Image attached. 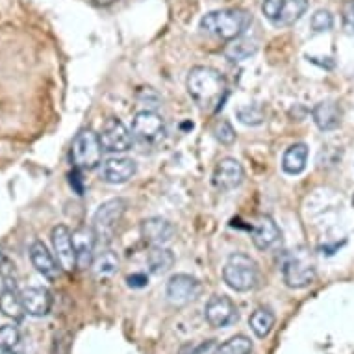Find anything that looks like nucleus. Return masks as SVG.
Returning a JSON list of instances; mask_svg holds the SVG:
<instances>
[{"label":"nucleus","mask_w":354,"mask_h":354,"mask_svg":"<svg viewBox=\"0 0 354 354\" xmlns=\"http://www.w3.org/2000/svg\"><path fill=\"white\" fill-rule=\"evenodd\" d=\"M187 93L203 110H217L227 95V80L219 71L206 65L193 67L187 75Z\"/></svg>","instance_id":"f257e3e1"},{"label":"nucleus","mask_w":354,"mask_h":354,"mask_svg":"<svg viewBox=\"0 0 354 354\" xmlns=\"http://www.w3.org/2000/svg\"><path fill=\"white\" fill-rule=\"evenodd\" d=\"M252 23V15L241 8H230V10H217V12L206 13L201 19V30L206 34L214 35L217 39L232 41L245 34Z\"/></svg>","instance_id":"f03ea898"},{"label":"nucleus","mask_w":354,"mask_h":354,"mask_svg":"<svg viewBox=\"0 0 354 354\" xmlns=\"http://www.w3.org/2000/svg\"><path fill=\"white\" fill-rule=\"evenodd\" d=\"M223 279L227 282L230 290L245 293V291L254 290L260 282V269L249 254L243 252H234L225 263L223 269Z\"/></svg>","instance_id":"7ed1b4c3"},{"label":"nucleus","mask_w":354,"mask_h":354,"mask_svg":"<svg viewBox=\"0 0 354 354\" xmlns=\"http://www.w3.org/2000/svg\"><path fill=\"white\" fill-rule=\"evenodd\" d=\"M282 277L288 288L293 290H302L308 288L310 284H314L315 277V263L312 260V256L306 249L291 250L284 256L282 261Z\"/></svg>","instance_id":"20e7f679"},{"label":"nucleus","mask_w":354,"mask_h":354,"mask_svg":"<svg viewBox=\"0 0 354 354\" xmlns=\"http://www.w3.org/2000/svg\"><path fill=\"white\" fill-rule=\"evenodd\" d=\"M102 145L93 130H82L71 145V162L80 171H91L102 160Z\"/></svg>","instance_id":"39448f33"},{"label":"nucleus","mask_w":354,"mask_h":354,"mask_svg":"<svg viewBox=\"0 0 354 354\" xmlns=\"http://www.w3.org/2000/svg\"><path fill=\"white\" fill-rule=\"evenodd\" d=\"M308 0H263L261 12L274 26H291L304 15Z\"/></svg>","instance_id":"423d86ee"},{"label":"nucleus","mask_w":354,"mask_h":354,"mask_svg":"<svg viewBox=\"0 0 354 354\" xmlns=\"http://www.w3.org/2000/svg\"><path fill=\"white\" fill-rule=\"evenodd\" d=\"M127 212V201L124 198H111L99 206L97 214L93 217V230L97 238L110 239L113 236V230L122 219Z\"/></svg>","instance_id":"0eeeda50"},{"label":"nucleus","mask_w":354,"mask_h":354,"mask_svg":"<svg viewBox=\"0 0 354 354\" xmlns=\"http://www.w3.org/2000/svg\"><path fill=\"white\" fill-rule=\"evenodd\" d=\"M132 136L141 143L154 145L165 136V122L162 115H158L156 111L143 110L136 113L132 121Z\"/></svg>","instance_id":"6e6552de"},{"label":"nucleus","mask_w":354,"mask_h":354,"mask_svg":"<svg viewBox=\"0 0 354 354\" xmlns=\"http://www.w3.org/2000/svg\"><path fill=\"white\" fill-rule=\"evenodd\" d=\"M100 145L108 152H127L132 147L134 136L128 132L124 122L117 117H108L99 134Z\"/></svg>","instance_id":"1a4fd4ad"},{"label":"nucleus","mask_w":354,"mask_h":354,"mask_svg":"<svg viewBox=\"0 0 354 354\" xmlns=\"http://www.w3.org/2000/svg\"><path fill=\"white\" fill-rule=\"evenodd\" d=\"M204 315L206 321L214 328H225V326L232 325L238 321V308L234 301L227 295H214L209 297L204 308Z\"/></svg>","instance_id":"9d476101"},{"label":"nucleus","mask_w":354,"mask_h":354,"mask_svg":"<svg viewBox=\"0 0 354 354\" xmlns=\"http://www.w3.org/2000/svg\"><path fill=\"white\" fill-rule=\"evenodd\" d=\"M203 286L192 274H174L167 282V299L174 306L189 304L201 295Z\"/></svg>","instance_id":"9b49d317"},{"label":"nucleus","mask_w":354,"mask_h":354,"mask_svg":"<svg viewBox=\"0 0 354 354\" xmlns=\"http://www.w3.org/2000/svg\"><path fill=\"white\" fill-rule=\"evenodd\" d=\"M245 178L243 165L236 160V158H223L217 162L214 169V186L221 192H230L236 187L241 186Z\"/></svg>","instance_id":"f8f14e48"},{"label":"nucleus","mask_w":354,"mask_h":354,"mask_svg":"<svg viewBox=\"0 0 354 354\" xmlns=\"http://www.w3.org/2000/svg\"><path fill=\"white\" fill-rule=\"evenodd\" d=\"M50 239H53L54 252L58 258L59 268L71 273L76 268V250L73 245V232L65 225H58L53 228L50 232Z\"/></svg>","instance_id":"ddd939ff"},{"label":"nucleus","mask_w":354,"mask_h":354,"mask_svg":"<svg viewBox=\"0 0 354 354\" xmlns=\"http://www.w3.org/2000/svg\"><path fill=\"white\" fill-rule=\"evenodd\" d=\"M136 171H138V165L132 158H108L100 167V178L108 184H124L134 176Z\"/></svg>","instance_id":"4468645a"},{"label":"nucleus","mask_w":354,"mask_h":354,"mask_svg":"<svg viewBox=\"0 0 354 354\" xmlns=\"http://www.w3.org/2000/svg\"><path fill=\"white\" fill-rule=\"evenodd\" d=\"M21 301H23L24 312L34 317H43L50 312L53 308V295L47 288L41 286H28L21 291Z\"/></svg>","instance_id":"2eb2a0df"},{"label":"nucleus","mask_w":354,"mask_h":354,"mask_svg":"<svg viewBox=\"0 0 354 354\" xmlns=\"http://www.w3.org/2000/svg\"><path fill=\"white\" fill-rule=\"evenodd\" d=\"M73 245L76 250V268H91L95 260V245H97V234L93 228H76L73 232Z\"/></svg>","instance_id":"dca6fc26"},{"label":"nucleus","mask_w":354,"mask_h":354,"mask_svg":"<svg viewBox=\"0 0 354 354\" xmlns=\"http://www.w3.org/2000/svg\"><path fill=\"white\" fill-rule=\"evenodd\" d=\"M250 230H252V243L256 249L269 250L280 241L279 225L269 215H260Z\"/></svg>","instance_id":"f3484780"},{"label":"nucleus","mask_w":354,"mask_h":354,"mask_svg":"<svg viewBox=\"0 0 354 354\" xmlns=\"http://www.w3.org/2000/svg\"><path fill=\"white\" fill-rule=\"evenodd\" d=\"M30 260L35 271L43 274L47 280H56L59 277V263L54 260L53 252L47 249L43 241H34L30 245Z\"/></svg>","instance_id":"a211bd4d"},{"label":"nucleus","mask_w":354,"mask_h":354,"mask_svg":"<svg viewBox=\"0 0 354 354\" xmlns=\"http://www.w3.org/2000/svg\"><path fill=\"white\" fill-rule=\"evenodd\" d=\"M174 232L176 230H174L173 223H169L167 219H162V217H151L141 223V236L152 247L169 243L173 239Z\"/></svg>","instance_id":"6ab92c4d"},{"label":"nucleus","mask_w":354,"mask_h":354,"mask_svg":"<svg viewBox=\"0 0 354 354\" xmlns=\"http://www.w3.org/2000/svg\"><path fill=\"white\" fill-rule=\"evenodd\" d=\"M312 117H314V122L319 130L332 132V130L342 127V106L334 102V100H323L319 104H315V108L312 110Z\"/></svg>","instance_id":"aec40b11"},{"label":"nucleus","mask_w":354,"mask_h":354,"mask_svg":"<svg viewBox=\"0 0 354 354\" xmlns=\"http://www.w3.org/2000/svg\"><path fill=\"white\" fill-rule=\"evenodd\" d=\"M0 312L13 321H21L24 312L21 293H17L15 279H4V290L0 293Z\"/></svg>","instance_id":"412c9836"},{"label":"nucleus","mask_w":354,"mask_h":354,"mask_svg":"<svg viewBox=\"0 0 354 354\" xmlns=\"http://www.w3.org/2000/svg\"><path fill=\"white\" fill-rule=\"evenodd\" d=\"M308 147L304 143H295L288 147V151L282 156V169L288 174H301L306 169Z\"/></svg>","instance_id":"4be33fe9"},{"label":"nucleus","mask_w":354,"mask_h":354,"mask_svg":"<svg viewBox=\"0 0 354 354\" xmlns=\"http://www.w3.org/2000/svg\"><path fill=\"white\" fill-rule=\"evenodd\" d=\"M147 263L152 274H165L174 266V254L162 245H154L147 254Z\"/></svg>","instance_id":"5701e85b"},{"label":"nucleus","mask_w":354,"mask_h":354,"mask_svg":"<svg viewBox=\"0 0 354 354\" xmlns=\"http://www.w3.org/2000/svg\"><path fill=\"white\" fill-rule=\"evenodd\" d=\"M258 50V43L250 37H238V39H232L225 47V56H227L230 62H243V59L250 58L252 54H256Z\"/></svg>","instance_id":"b1692460"},{"label":"nucleus","mask_w":354,"mask_h":354,"mask_svg":"<svg viewBox=\"0 0 354 354\" xmlns=\"http://www.w3.org/2000/svg\"><path fill=\"white\" fill-rule=\"evenodd\" d=\"M249 326L250 330L256 334V337L263 339V337H268L271 334V330H273L274 314L269 308H258L249 317Z\"/></svg>","instance_id":"393cba45"},{"label":"nucleus","mask_w":354,"mask_h":354,"mask_svg":"<svg viewBox=\"0 0 354 354\" xmlns=\"http://www.w3.org/2000/svg\"><path fill=\"white\" fill-rule=\"evenodd\" d=\"M91 268H93V273L97 279H110L119 269V258H117L115 252L104 250L99 256H95Z\"/></svg>","instance_id":"a878e982"},{"label":"nucleus","mask_w":354,"mask_h":354,"mask_svg":"<svg viewBox=\"0 0 354 354\" xmlns=\"http://www.w3.org/2000/svg\"><path fill=\"white\" fill-rule=\"evenodd\" d=\"M215 354H252V342L243 334H239L223 343Z\"/></svg>","instance_id":"bb28decb"},{"label":"nucleus","mask_w":354,"mask_h":354,"mask_svg":"<svg viewBox=\"0 0 354 354\" xmlns=\"http://www.w3.org/2000/svg\"><path fill=\"white\" fill-rule=\"evenodd\" d=\"M238 119L243 124H249V127H258L263 122L266 115H263V110L258 108V106H245V108H239L238 110Z\"/></svg>","instance_id":"cd10ccee"},{"label":"nucleus","mask_w":354,"mask_h":354,"mask_svg":"<svg viewBox=\"0 0 354 354\" xmlns=\"http://www.w3.org/2000/svg\"><path fill=\"white\" fill-rule=\"evenodd\" d=\"M312 30L317 32V34H323V32H330L332 26H334V17L328 10H317V12L312 15Z\"/></svg>","instance_id":"c85d7f7f"},{"label":"nucleus","mask_w":354,"mask_h":354,"mask_svg":"<svg viewBox=\"0 0 354 354\" xmlns=\"http://www.w3.org/2000/svg\"><path fill=\"white\" fill-rule=\"evenodd\" d=\"M21 339V334L13 325L0 326V351H10L15 348V345Z\"/></svg>","instance_id":"c756f323"},{"label":"nucleus","mask_w":354,"mask_h":354,"mask_svg":"<svg viewBox=\"0 0 354 354\" xmlns=\"http://www.w3.org/2000/svg\"><path fill=\"white\" fill-rule=\"evenodd\" d=\"M214 134L215 140L219 141L221 145H232L234 141H236V130H234L232 124H230L227 119H223V121L217 122Z\"/></svg>","instance_id":"7c9ffc66"},{"label":"nucleus","mask_w":354,"mask_h":354,"mask_svg":"<svg viewBox=\"0 0 354 354\" xmlns=\"http://www.w3.org/2000/svg\"><path fill=\"white\" fill-rule=\"evenodd\" d=\"M13 273H15V266L8 258L6 252L0 249V274H2V279H13Z\"/></svg>","instance_id":"2f4dec72"},{"label":"nucleus","mask_w":354,"mask_h":354,"mask_svg":"<svg viewBox=\"0 0 354 354\" xmlns=\"http://www.w3.org/2000/svg\"><path fill=\"white\" fill-rule=\"evenodd\" d=\"M343 23L348 30L354 28V0H348L343 8Z\"/></svg>","instance_id":"473e14b6"},{"label":"nucleus","mask_w":354,"mask_h":354,"mask_svg":"<svg viewBox=\"0 0 354 354\" xmlns=\"http://www.w3.org/2000/svg\"><path fill=\"white\" fill-rule=\"evenodd\" d=\"M69 184H71V187H75V192L78 193V195H82V193H84V182H82L80 169L75 167V171L69 174Z\"/></svg>","instance_id":"72a5a7b5"},{"label":"nucleus","mask_w":354,"mask_h":354,"mask_svg":"<svg viewBox=\"0 0 354 354\" xmlns=\"http://www.w3.org/2000/svg\"><path fill=\"white\" fill-rule=\"evenodd\" d=\"M127 282H128V286H130V288H145V286L149 284V280H147L145 274H141V273L128 277Z\"/></svg>","instance_id":"f704fd0d"},{"label":"nucleus","mask_w":354,"mask_h":354,"mask_svg":"<svg viewBox=\"0 0 354 354\" xmlns=\"http://www.w3.org/2000/svg\"><path fill=\"white\" fill-rule=\"evenodd\" d=\"M93 6H99V8H106V6H111L113 2H117V0H89Z\"/></svg>","instance_id":"c9c22d12"},{"label":"nucleus","mask_w":354,"mask_h":354,"mask_svg":"<svg viewBox=\"0 0 354 354\" xmlns=\"http://www.w3.org/2000/svg\"><path fill=\"white\" fill-rule=\"evenodd\" d=\"M0 354H24L21 351H15V348H10V351H0Z\"/></svg>","instance_id":"e433bc0d"},{"label":"nucleus","mask_w":354,"mask_h":354,"mask_svg":"<svg viewBox=\"0 0 354 354\" xmlns=\"http://www.w3.org/2000/svg\"><path fill=\"white\" fill-rule=\"evenodd\" d=\"M353 206H354V195H353Z\"/></svg>","instance_id":"4c0bfd02"}]
</instances>
